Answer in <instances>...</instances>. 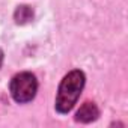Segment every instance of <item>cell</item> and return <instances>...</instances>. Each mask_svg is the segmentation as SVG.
Listing matches in <instances>:
<instances>
[{
    "instance_id": "obj_1",
    "label": "cell",
    "mask_w": 128,
    "mask_h": 128,
    "mask_svg": "<svg viewBox=\"0 0 128 128\" xmlns=\"http://www.w3.org/2000/svg\"><path fill=\"white\" fill-rule=\"evenodd\" d=\"M84 86V74L82 71H71L62 80L56 98V110L59 113H68L77 102Z\"/></svg>"
},
{
    "instance_id": "obj_2",
    "label": "cell",
    "mask_w": 128,
    "mask_h": 128,
    "mask_svg": "<svg viewBox=\"0 0 128 128\" xmlns=\"http://www.w3.org/2000/svg\"><path fill=\"white\" fill-rule=\"evenodd\" d=\"M38 83L33 74L20 72L11 82V95L17 102H29L35 98Z\"/></svg>"
},
{
    "instance_id": "obj_3",
    "label": "cell",
    "mask_w": 128,
    "mask_h": 128,
    "mask_svg": "<svg viewBox=\"0 0 128 128\" xmlns=\"http://www.w3.org/2000/svg\"><path fill=\"white\" fill-rule=\"evenodd\" d=\"M98 116H100L98 107H96L94 102H89V101H88V102H84V104L78 108V112H77V114H76V120L88 124V122L95 120Z\"/></svg>"
},
{
    "instance_id": "obj_4",
    "label": "cell",
    "mask_w": 128,
    "mask_h": 128,
    "mask_svg": "<svg viewBox=\"0 0 128 128\" xmlns=\"http://www.w3.org/2000/svg\"><path fill=\"white\" fill-rule=\"evenodd\" d=\"M32 18H33V12L29 6H20L15 11V20L18 24H24V23L30 21Z\"/></svg>"
},
{
    "instance_id": "obj_5",
    "label": "cell",
    "mask_w": 128,
    "mask_h": 128,
    "mask_svg": "<svg viewBox=\"0 0 128 128\" xmlns=\"http://www.w3.org/2000/svg\"><path fill=\"white\" fill-rule=\"evenodd\" d=\"M2 62H3V53H2V50H0V66H2Z\"/></svg>"
}]
</instances>
